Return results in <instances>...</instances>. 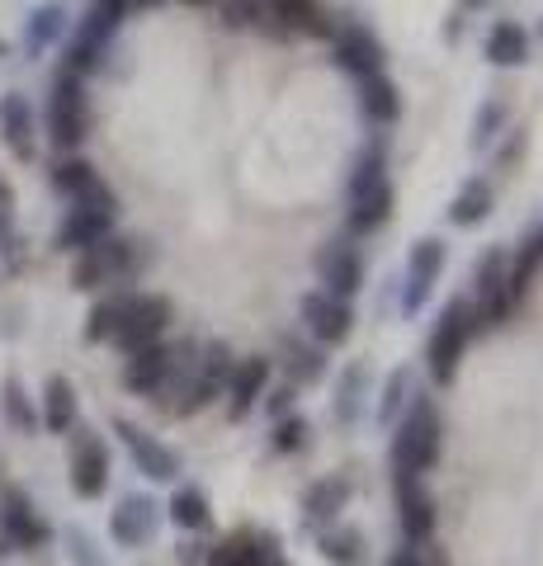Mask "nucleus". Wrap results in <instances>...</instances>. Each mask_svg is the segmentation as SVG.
<instances>
[{
  "mask_svg": "<svg viewBox=\"0 0 543 566\" xmlns=\"http://www.w3.org/2000/svg\"><path fill=\"white\" fill-rule=\"evenodd\" d=\"M85 123H91V114H85L81 81H76V71H66V76H58V85H52V104H48L52 142L66 147V151L81 147V142H85Z\"/></svg>",
  "mask_w": 543,
  "mask_h": 566,
  "instance_id": "20e7f679",
  "label": "nucleus"
},
{
  "mask_svg": "<svg viewBox=\"0 0 543 566\" xmlns=\"http://www.w3.org/2000/svg\"><path fill=\"white\" fill-rule=\"evenodd\" d=\"M303 434H307V424L297 420V416H289V420H279L274 424V449H303Z\"/></svg>",
  "mask_w": 543,
  "mask_h": 566,
  "instance_id": "72a5a7b5",
  "label": "nucleus"
},
{
  "mask_svg": "<svg viewBox=\"0 0 543 566\" xmlns=\"http://www.w3.org/2000/svg\"><path fill=\"white\" fill-rule=\"evenodd\" d=\"M0 520H6V534L20 543V547H39L48 538V528L39 524V515H33V505L24 501L20 491L6 495V510H0Z\"/></svg>",
  "mask_w": 543,
  "mask_h": 566,
  "instance_id": "a211bd4d",
  "label": "nucleus"
},
{
  "mask_svg": "<svg viewBox=\"0 0 543 566\" xmlns=\"http://www.w3.org/2000/svg\"><path fill=\"white\" fill-rule=\"evenodd\" d=\"M388 566H449V557H445L430 538H411V543L401 547V553H397Z\"/></svg>",
  "mask_w": 543,
  "mask_h": 566,
  "instance_id": "7c9ffc66",
  "label": "nucleus"
},
{
  "mask_svg": "<svg viewBox=\"0 0 543 566\" xmlns=\"http://www.w3.org/2000/svg\"><path fill=\"white\" fill-rule=\"evenodd\" d=\"M166 359H170V349H161V345H143V349H133V359H128V368H124V382L133 387V392H156L161 387V378H166Z\"/></svg>",
  "mask_w": 543,
  "mask_h": 566,
  "instance_id": "f3484780",
  "label": "nucleus"
},
{
  "mask_svg": "<svg viewBox=\"0 0 543 566\" xmlns=\"http://www.w3.org/2000/svg\"><path fill=\"white\" fill-rule=\"evenodd\" d=\"M435 453H440V416H435L430 401H416V411L397 424V439H393V468L397 476H420Z\"/></svg>",
  "mask_w": 543,
  "mask_h": 566,
  "instance_id": "f257e3e1",
  "label": "nucleus"
},
{
  "mask_svg": "<svg viewBox=\"0 0 543 566\" xmlns=\"http://www.w3.org/2000/svg\"><path fill=\"white\" fill-rule=\"evenodd\" d=\"M170 520L180 524V528H203L208 524V501L195 491V486H185V491H175V501H170Z\"/></svg>",
  "mask_w": 543,
  "mask_h": 566,
  "instance_id": "bb28decb",
  "label": "nucleus"
},
{
  "mask_svg": "<svg viewBox=\"0 0 543 566\" xmlns=\"http://www.w3.org/2000/svg\"><path fill=\"white\" fill-rule=\"evenodd\" d=\"M118 434H124V444L133 449V458H137V472H147L152 482H170V476L180 472V463H175V453H170V449H161L152 434L137 430V424L118 420Z\"/></svg>",
  "mask_w": 543,
  "mask_h": 566,
  "instance_id": "ddd939ff",
  "label": "nucleus"
},
{
  "mask_svg": "<svg viewBox=\"0 0 543 566\" xmlns=\"http://www.w3.org/2000/svg\"><path fill=\"white\" fill-rule=\"evenodd\" d=\"M524 52H530V39H524V29L520 24H497L492 29V39H487V57H492L497 66H520L524 62Z\"/></svg>",
  "mask_w": 543,
  "mask_h": 566,
  "instance_id": "393cba45",
  "label": "nucleus"
},
{
  "mask_svg": "<svg viewBox=\"0 0 543 566\" xmlns=\"http://www.w3.org/2000/svg\"><path fill=\"white\" fill-rule=\"evenodd\" d=\"M10 208H14V199H10V185L0 180V232H6V222H10Z\"/></svg>",
  "mask_w": 543,
  "mask_h": 566,
  "instance_id": "e433bc0d",
  "label": "nucleus"
},
{
  "mask_svg": "<svg viewBox=\"0 0 543 566\" xmlns=\"http://www.w3.org/2000/svg\"><path fill=\"white\" fill-rule=\"evenodd\" d=\"M0 128H6V142L14 156H33V118H29V104L24 95H6L0 99Z\"/></svg>",
  "mask_w": 543,
  "mask_h": 566,
  "instance_id": "6ab92c4d",
  "label": "nucleus"
},
{
  "mask_svg": "<svg viewBox=\"0 0 543 566\" xmlns=\"http://www.w3.org/2000/svg\"><path fill=\"white\" fill-rule=\"evenodd\" d=\"M265 382H270V359H241L237 368H232V378H227V397H232V420H241L251 411V406L260 401V392H265Z\"/></svg>",
  "mask_w": 543,
  "mask_h": 566,
  "instance_id": "4468645a",
  "label": "nucleus"
},
{
  "mask_svg": "<svg viewBox=\"0 0 543 566\" xmlns=\"http://www.w3.org/2000/svg\"><path fill=\"white\" fill-rule=\"evenodd\" d=\"M440 270H445V245L440 241H416L411 270H407V297H401V307L416 312L420 303H426L430 289H435V279H440Z\"/></svg>",
  "mask_w": 543,
  "mask_h": 566,
  "instance_id": "1a4fd4ad",
  "label": "nucleus"
},
{
  "mask_svg": "<svg viewBox=\"0 0 543 566\" xmlns=\"http://www.w3.org/2000/svg\"><path fill=\"white\" fill-rule=\"evenodd\" d=\"M487 212H492V185H487V180H472V185H463L459 199L449 203V222L472 227V222H482Z\"/></svg>",
  "mask_w": 543,
  "mask_h": 566,
  "instance_id": "a878e982",
  "label": "nucleus"
},
{
  "mask_svg": "<svg viewBox=\"0 0 543 566\" xmlns=\"http://www.w3.org/2000/svg\"><path fill=\"white\" fill-rule=\"evenodd\" d=\"M133 264H137V255H133L128 241H109V237H104L95 245H85V255L76 260V270H72V283H76V289H100V283L124 279Z\"/></svg>",
  "mask_w": 543,
  "mask_h": 566,
  "instance_id": "39448f33",
  "label": "nucleus"
},
{
  "mask_svg": "<svg viewBox=\"0 0 543 566\" xmlns=\"http://www.w3.org/2000/svg\"><path fill=\"white\" fill-rule=\"evenodd\" d=\"M104 482H109V453H104V444L95 434H85V439H76V449H72V486H76V495H100L104 491Z\"/></svg>",
  "mask_w": 543,
  "mask_h": 566,
  "instance_id": "9d476101",
  "label": "nucleus"
},
{
  "mask_svg": "<svg viewBox=\"0 0 543 566\" xmlns=\"http://www.w3.org/2000/svg\"><path fill=\"white\" fill-rule=\"evenodd\" d=\"M274 14L284 20L289 29H312V33H322L317 24V0H270Z\"/></svg>",
  "mask_w": 543,
  "mask_h": 566,
  "instance_id": "c85d7f7f",
  "label": "nucleus"
},
{
  "mask_svg": "<svg viewBox=\"0 0 543 566\" xmlns=\"http://www.w3.org/2000/svg\"><path fill=\"white\" fill-rule=\"evenodd\" d=\"M341 62H345V66L364 81V76H374V71L383 66V48H378L374 33H364V29H345V33H341Z\"/></svg>",
  "mask_w": 543,
  "mask_h": 566,
  "instance_id": "aec40b11",
  "label": "nucleus"
},
{
  "mask_svg": "<svg viewBox=\"0 0 543 566\" xmlns=\"http://www.w3.org/2000/svg\"><path fill=\"white\" fill-rule=\"evenodd\" d=\"M359 104H364V114H369V118L393 123L397 109H401V95H397V85L383 76V71H374V76L359 81Z\"/></svg>",
  "mask_w": 543,
  "mask_h": 566,
  "instance_id": "412c9836",
  "label": "nucleus"
},
{
  "mask_svg": "<svg viewBox=\"0 0 543 566\" xmlns=\"http://www.w3.org/2000/svg\"><path fill=\"white\" fill-rule=\"evenodd\" d=\"M317 547H322V557L331 566H364V557H369V547H364L359 528H326Z\"/></svg>",
  "mask_w": 543,
  "mask_h": 566,
  "instance_id": "b1692460",
  "label": "nucleus"
},
{
  "mask_svg": "<svg viewBox=\"0 0 543 566\" xmlns=\"http://www.w3.org/2000/svg\"><path fill=\"white\" fill-rule=\"evenodd\" d=\"M359 382H364V368L355 364V368H349V374H345V382H341V406H336L341 420H355V406H359Z\"/></svg>",
  "mask_w": 543,
  "mask_h": 566,
  "instance_id": "473e14b6",
  "label": "nucleus"
},
{
  "mask_svg": "<svg viewBox=\"0 0 543 566\" xmlns=\"http://www.w3.org/2000/svg\"><path fill=\"white\" fill-rule=\"evenodd\" d=\"M303 322L322 345H341L349 335V307H345V297H336V293H312L303 303Z\"/></svg>",
  "mask_w": 543,
  "mask_h": 566,
  "instance_id": "6e6552de",
  "label": "nucleus"
},
{
  "mask_svg": "<svg viewBox=\"0 0 543 566\" xmlns=\"http://www.w3.org/2000/svg\"><path fill=\"white\" fill-rule=\"evenodd\" d=\"M109 222H114V212H104V208H72V218H66L62 232H58V245H66V251H85V245L104 241Z\"/></svg>",
  "mask_w": 543,
  "mask_h": 566,
  "instance_id": "dca6fc26",
  "label": "nucleus"
},
{
  "mask_svg": "<svg viewBox=\"0 0 543 566\" xmlns=\"http://www.w3.org/2000/svg\"><path fill=\"white\" fill-rule=\"evenodd\" d=\"M478 297H482V316H492V322H501V316L511 312L515 293H511V270H505L501 251H492L478 264Z\"/></svg>",
  "mask_w": 543,
  "mask_h": 566,
  "instance_id": "9b49d317",
  "label": "nucleus"
},
{
  "mask_svg": "<svg viewBox=\"0 0 543 566\" xmlns=\"http://www.w3.org/2000/svg\"><path fill=\"white\" fill-rule=\"evenodd\" d=\"M388 212H393V185H388V175H383L378 156H369V161L359 166L355 185H349V222H355L359 232H374V227L388 222Z\"/></svg>",
  "mask_w": 543,
  "mask_h": 566,
  "instance_id": "7ed1b4c3",
  "label": "nucleus"
},
{
  "mask_svg": "<svg viewBox=\"0 0 543 566\" xmlns=\"http://www.w3.org/2000/svg\"><path fill=\"white\" fill-rule=\"evenodd\" d=\"M185 6H203V0H185Z\"/></svg>",
  "mask_w": 543,
  "mask_h": 566,
  "instance_id": "58836bf2",
  "label": "nucleus"
},
{
  "mask_svg": "<svg viewBox=\"0 0 543 566\" xmlns=\"http://www.w3.org/2000/svg\"><path fill=\"white\" fill-rule=\"evenodd\" d=\"M152 534H156V505L147 495H128V501L114 510V538L124 547H143V543H152Z\"/></svg>",
  "mask_w": 543,
  "mask_h": 566,
  "instance_id": "2eb2a0df",
  "label": "nucleus"
},
{
  "mask_svg": "<svg viewBox=\"0 0 543 566\" xmlns=\"http://www.w3.org/2000/svg\"><path fill=\"white\" fill-rule=\"evenodd\" d=\"M166 322H170V303H166V297H152V293L124 297V322H118L114 340L133 354V349H143V345H156V335L166 331Z\"/></svg>",
  "mask_w": 543,
  "mask_h": 566,
  "instance_id": "423d86ee",
  "label": "nucleus"
},
{
  "mask_svg": "<svg viewBox=\"0 0 543 566\" xmlns=\"http://www.w3.org/2000/svg\"><path fill=\"white\" fill-rule=\"evenodd\" d=\"M147 6H156V0H124V10H147Z\"/></svg>",
  "mask_w": 543,
  "mask_h": 566,
  "instance_id": "4c0bfd02",
  "label": "nucleus"
},
{
  "mask_svg": "<svg viewBox=\"0 0 543 566\" xmlns=\"http://www.w3.org/2000/svg\"><path fill=\"white\" fill-rule=\"evenodd\" d=\"M118 322H124V297H109V303H100L91 312V326H85V335H91V340H114Z\"/></svg>",
  "mask_w": 543,
  "mask_h": 566,
  "instance_id": "c756f323",
  "label": "nucleus"
},
{
  "mask_svg": "<svg viewBox=\"0 0 543 566\" xmlns=\"http://www.w3.org/2000/svg\"><path fill=\"white\" fill-rule=\"evenodd\" d=\"M43 420L52 434H66L76 424V392L66 378H48V392H43Z\"/></svg>",
  "mask_w": 543,
  "mask_h": 566,
  "instance_id": "5701e85b",
  "label": "nucleus"
},
{
  "mask_svg": "<svg viewBox=\"0 0 543 566\" xmlns=\"http://www.w3.org/2000/svg\"><path fill=\"white\" fill-rule=\"evenodd\" d=\"M345 501H349V482H345V476H322V482L307 491L303 510H307L312 524H322V520H336L345 510Z\"/></svg>",
  "mask_w": 543,
  "mask_h": 566,
  "instance_id": "4be33fe9",
  "label": "nucleus"
},
{
  "mask_svg": "<svg viewBox=\"0 0 543 566\" xmlns=\"http://www.w3.org/2000/svg\"><path fill=\"white\" fill-rule=\"evenodd\" d=\"M6 411H10V420L20 424V430H29V424H33V411H29V401H24V392H20V382L6 387Z\"/></svg>",
  "mask_w": 543,
  "mask_h": 566,
  "instance_id": "f704fd0d",
  "label": "nucleus"
},
{
  "mask_svg": "<svg viewBox=\"0 0 543 566\" xmlns=\"http://www.w3.org/2000/svg\"><path fill=\"white\" fill-rule=\"evenodd\" d=\"M468 335H472V307H468V303H449V307L440 312V322H435L430 349H426L430 374L440 378V382H449L453 374H459V359H463Z\"/></svg>",
  "mask_w": 543,
  "mask_h": 566,
  "instance_id": "f03ea898",
  "label": "nucleus"
},
{
  "mask_svg": "<svg viewBox=\"0 0 543 566\" xmlns=\"http://www.w3.org/2000/svg\"><path fill=\"white\" fill-rule=\"evenodd\" d=\"M317 274L326 283V293L349 297L359 289V279H364V264H359V255H355V245L349 241H331V245H322V255H317Z\"/></svg>",
  "mask_w": 543,
  "mask_h": 566,
  "instance_id": "0eeeda50",
  "label": "nucleus"
},
{
  "mask_svg": "<svg viewBox=\"0 0 543 566\" xmlns=\"http://www.w3.org/2000/svg\"><path fill=\"white\" fill-rule=\"evenodd\" d=\"M397 520L411 538H430L435 528V501L420 486V476H397Z\"/></svg>",
  "mask_w": 543,
  "mask_h": 566,
  "instance_id": "f8f14e48",
  "label": "nucleus"
},
{
  "mask_svg": "<svg viewBox=\"0 0 543 566\" xmlns=\"http://www.w3.org/2000/svg\"><path fill=\"white\" fill-rule=\"evenodd\" d=\"M208 566H260V553H255V534H237L227 538L222 547H213Z\"/></svg>",
  "mask_w": 543,
  "mask_h": 566,
  "instance_id": "cd10ccee",
  "label": "nucleus"
},
{
  "mask_svg": "<svg viewBox=\"0 0 543 566\" xmlns=\"http://www.w3.org/2000/svg\"><path fill=\"white\" fill-rule=\"evenodd\" d=\"M293 368H297V378L307 382V378H317V368H322V364H317V354H307V349H293Z\"/></svg>",
  "mask_w": 543,
  "mask_h": 566,
  "instance_id": "c9c22d12",
  "label": "nucleus"
},
{
  "mask_svg": "<svg viewBox=\"0 0 543 566\" xmlns=\"http://www.w3.org/2000/svg\"><path fill=\"white\" fill-rule=\"evenodd\" d=\"M58 29H62V10H39L29 29V48H43L48 39H58Z\"/></svg>",
  "mask_w": 543,
  "mask_h": 566,
  "instance_id": "2f4dec72",
  "label": "nucleus"
}]
</instances>
